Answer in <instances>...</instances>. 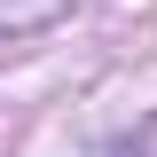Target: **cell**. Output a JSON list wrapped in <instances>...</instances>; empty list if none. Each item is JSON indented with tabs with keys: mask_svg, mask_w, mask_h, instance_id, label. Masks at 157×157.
<instances>
[{
	"mask_svg": "<svg viewBox=\"0 0 157 157\" xmlns=\"http://www.w3.org/2000/svg\"><path fill=\"white\" fill-rule=\"evenodd\" d=\"M63 0H0V24H47Z\"/></svg>",
	"mask_w": 157,
	"mask_h": 157,
	"instance_id": "1",
	"label": "cell"
}]
</instances>
